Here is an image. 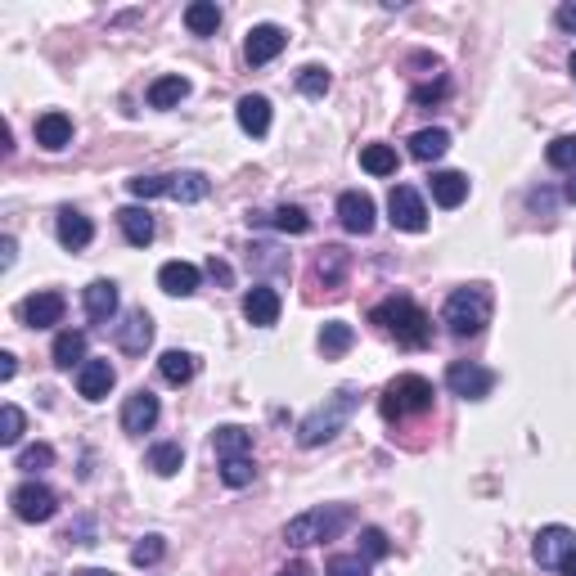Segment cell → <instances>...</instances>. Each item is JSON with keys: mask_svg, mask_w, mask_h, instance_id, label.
I'll return each mask as SVG.
<instances>
[{"mask_svg": "<svg viewBox=\"0 0 576 576\" xmlns=\"http://www.w3.org/2000/svg\"><path fill=\"white\" fill-rule=\"evenodd\" d=\"M50 464H54V450L45 446V441L18 450V459H14V468H23V473H41V468H50Z\"/></svg>", "mask_w": 576, "mask_h": 576, "instance_id": "cell-41", "label": "cell"}, {"mask_svg": "<svg viewBox=\"0 0 576 576\" xmlns=\"http://www.w3.org/2000/svg\"><path fill=\"white\" fill-rule=\"evenodd\" d=\"M446 149H450V131H441V126H423V131L410 135V158H419V162L441 158Z\"/></svg>", "mask_w": 576, "mask_h": 576, "instance_id": "cell-26", "label": "cell"}, {"mask_svg": "<svg viewBox=\"0 0 576 576\" xmlns=\"http://www.w3.org/2000/svg\"><path fill=\"white\" fill-rule=\"evenodd\" d=\"M185 27L194 36H216V27H221V5H216V0H194V5L185 9Z\"/></svg>", "mask_w": 576, "mask_h": 576, "instance_id": "cell-31", "label": "cell"}, {"mask_svg": "<svg viewBox=\"0 0 576 576\" xmlns=\"http://www.w3.org/2000/svg\"><path fill=\"white\" fill-rule=\"evenodd\" d=\"M338 221H342V230H351V234H369L374 230V198H369L365 189H347V194L338 198Z\"/></svg>", "mask_w": 576, "mask_h": 576, "instance_id": "cell-13", "label": "cell"}, {"mask_svg": "<svg viewBox=\"0 0 576 576\" xmlns=\"http://www.w3.org/2000/svg\"><path fill=\"white\" fill-rule=\"evenodd\" d=\"M162 554H167V540H162V536H140V540L131 545V563H135V567L162 563Z\"/></svg>", "mask_w": 576, "mask_h": 576, "instance_id": "cell-38", "label": "cell"}, {"mask_svg": "<svg viewBox=\"0 0 576 576\" xmlns=\"http://www.w3.org/2000/svg\"><path fill=\"white\" fill-rule=\"evenodd\" d=\"M14 374H18V356L14 351H0V383H9Z\"/></svg>", "mask_w": 576, "mask_h": 576, "instance_id": "cell-48", "label": "cell"}, {"mask_svg": "<svg viewBox=\"0 0 576 576\" xmlns=\"http://www.w3.org/2000/svg\"><path fill=\"white\" fill-rule=\"evenodd\" d=\"M185 95H189V81L185 77H158L149 86V108H176Z\"/></svg>", "mask_w": 576, "mask_h": 576, "instance_id": "cell-33", "label": "cell"}, {"mask_svg": "<svg viewBox=\"0 0 576 576\" xmlns=\"http://www.w3.org/2000/svg\"><path fill=\"white\" fill-rule=\"evenodd\" d=\"M378 410H383L387 423H401V419H414V414H428L432 410V383L423 374H396L392 383L383 387V396H378Z\"/></svg>", "mask_w": 576, "mask_h": 576, "instance_id": "cell-5", "label": "cell"}, {"mask_svg": "<svg viewBox=\"0 0 576 576\" xmlns=\"http://www.w3.org/2000/svg\"><path fill=\"white\" fill-rule=\"evenodd\" d=\"M18 311H23V324H32V329H54L63 320V311H68V302H63V293H32Z\"/></svg>", "mask_w": 576, "mask_h": 576, "instance_id": "cell-15", "label": "cell"}, {"mask_svg": "<svg viewBox=\"0 0 576 576\" xmlns=\"http://www.w3.org/2000/svg\"><path fill=\"white\" fill-rule=\"evenodd\" d=\"M369 320H374L378 329L387 333V338H396V347L423 351V347L432 342V320H428V311H423L419 302H410V297H383V302L369 311Z\"/></svg>", "mask_w": 576, "mask_h": 576, "instance_id": "cell-1", "label": "cell"}, {"mask_svg": "<svg viewBox=\"0 0 576 576\" xmlns=\"http://www.w3.org/2000/svg\"><path fill=\"white\" fill-rule=\"evenodd\" d=\"M563 198H567V203H576V171H572V180L563 185Z\"/></svg>", "mask_w": 576, "mask_h": 576, "instance_id": "cell-52", "label": "cell"}, {"mask_svg": "<svg viewBox=\"0 0 576 576\" xmlns=\"http://www.w3.org/2000/svg\"><path fill=\"white\" fill-rule=\"evenodd\" d=\"M248 261H257V270H288V257L279 248H270V243H252Z\"/></svg>", "mask_w": 576, "mask_h": 576, "instance_id": "cell-44", "label": "cell"}, {"mask_svg": "<svg viewBox=\"0 0 576 576\" xmlns=\"http://www.w3.org/2000/svg\"><path fill=\"white\" fill-rule=\"evenodd\" d=\"M234 117H239V126L252 135V140H261V135L270 131V99L266 95H243L239 108H234Z\"/></svg>", "mask_w": 576, "mask_h": 576, "instance_id": "cell-22", "label": "cell"}, {"mask_svg": "<svg viewBox=\"0 0 576 576\" xmlns=\"http://www.w3.org/2000/svg\"><path fill=\"white\" fill-rule=\"evenodd\" d=\"M347 527H351V509H347V504H315V509L288 518L284 540L293 549H311V545H324V540H338Z\"/></svg>", "mask_w": 576, "mask_h": 576, "instance_id": "cell-3", "label": "cell"}, {"mask_svg": "<svg viewBox=\"0 0 576 576\" xmlns=\"http://www.w3.org/2000/svg\"><path fill=\"white\" fill-rule=\"evenodd\" d=\"M360 167L369 176H396V149L392 144H365L360 149Z\"/></svg>", "mask_w": 576, "mask_h": 576, "instance_id": "cell-35", "label": "cell"}, {"mask_svg": "<svg viewBox=\"0 0 576 576\" xmlns=\"http://www.w3.org/2000/svg\"><path fill=\"white\" fill-rule=\"evenodd\" d=\"M117 225H122V234H126V243L131 248H144V243H153V216H149V207H122L117 212Z\"/></svg>", "mask_w": 576, "mask_h": 576, "instance_id": "cell-23", "label": "cell"}, {"mask_svg": "<svg viewBox=\"0 0 576 576\" xmlns=\"http://www.w3.org/2000/svg\"><path fill=\"white\" fill-rule=\"evenodd\" d=\"M212 450L216 459H234V455H252V432L239 428V423H225V428L212 432Z\"/></svg>", "mask_w": 576, "mask_h": 576, "instance_id": "cell-25", "label": "cell"}, {"mask_svg": "<svg viewBox=\"0 0 576 576\" xmlns=\"http://www.w3.org/2000/svg\"><path fill=\"white\" fill-rule=\"evenodd\" d=\"M279 576H315V567L297 558V563H288V567H284V572H279Z\"/></svg>", "mask_w": 576, "mask_h": 576, "instance_id": "cell-51", "label": "cell"}, {"mask_svg": "<svg viewBox=\"0 0 576 576\" xmlns=\"http://www.w3.org/2000/svg\"><path fill=\"white\" fill-rule=\"evenodd\" d=\"M81 302H86L90 324H108L117 315V284L113 279H90L86 293H81Z\"/></svg>", "mask_w": 576, "mask_h": 576, "instance_id": "cell-18", "label": "cell"}, {"mask_svg": "<svg viewBox=\"0 0 576 576\" xmlns=\"http://www.w3.org/2000/svg\"><path fill=\"white\" fill-rule=\"evenodd\" d=\"M153 342V320L149 311H126L122 324H117V347L126 351V356H144V347Z\"/></svg>", "mask_w": 576, "mask_h": 576, "instance_id": "cell-16", "label": "cell"}, {"mask_svg": "<svg viewBox=\"0 0 576 576\" xmlns=\"http://www.w3.org/2000/svg\"><path fill=\"white\" fill-rule=\"evenodd\" d=\"M446 90H450V81L446 77H437V81H432V86H414L410 90V104H437V99H446Z\"/></svg>", "mask_w": 576, "mask_h": 576, "instance_id": "cell-45", "label": "cell"}, {"mask_svg": "<svg viewBox=\"0 0 576 576\" xmlns=\"http://www.w3.org/2000/svg\"><path fill=\"white\" fill-rule=\"evenodd\" d=\"M347 248H338V243H333V248H320V257H315V275H320V284L324 288H338L342 284V275H347Z\"/></svg>", "mask_w": 576, "mask_h": 576, "instance_id": "cell-30", "label": "cell"}, {"mask_svg": "<svg viewBox=\"0 0 576 576\" xmlns=\"http://www.w3.org/2000/svg\"><path fill=\"white\" fill-rule=\"evenodd\" d=\"M279 293L270 284H257V288H248L243 293V320L248 324H257V329H270V324L279 320Z\"/></svg>", "mask_w": 576, "mask_h": 576, "instance_id": "cell-14", "label": "cell"}, {"mask_svg": "<svg viewBox=\"0 0 576 576\" xmlns=\"http://www.w3.org/2000/svg\"><path fill=\"white\" fill-rule=\"evenodd\" d=\"M288 45V32L284 27H275V23H257L248 32V41H243V59L252 63V68H261V63H270L279 50Z\"/></svg>", "mask_w": 576, "mask_h": 576, "instance_id": "cell-12", "label": "cell"}, {"mask_svg": "<svg viewBox=\"0 0 576 576\" xmlns=\"http://www.w3.org/2000/svg\"><path fill=\"white\" fill-rule=\"evenodd\" d=\"M432 198H437L441 207H459L468 198V176L464 171H437V176H432Z\"/></svg>", "mask_w": 576, "mask_h": 576, "instance_id": "cell-28", "label": "cell"}, {"mask_svg": "<svg viewBox=\"0 0 576 576\" xmlns=\"http://www.w3.org/2000/svg\"><path fill=\"white\" fill-rule=\"evenodd\" d=\"M207 275H212V279H216V284H221V288H230V284H234V270L225 266V261H216V257L207 261Z\"/></svg>", "mask_w": 576, "mask_h": 576, "instance_id": "cell-47", "label": "cell"}, {"mask_svg": "<svg viewBox=\"0 0 576 576\" xmlns=\"http://www.w3.org/2000/svg\"><path fill=\"white\" fill-rule=\"evenodd\" d=\"M54 365L59 369H72V365H86V333H77V329H63L59 338H54Z\"/></svg>", "mask_w": 576, "mask_h": 576, "instance_id": "cell-27", "label": "cell"}, {"mask_svg": "<svg viewBox=\"0 0 576 576\" xmlns=\"http://www.w3.org/2000/svg\"><path fill=\"white\" fill-rule=\"evenodd\" d=\"M545 158H549V167H558V171H576V135H558L545 149Z\"/></svg>", "mask_w": 576, "mask_h": 576, "instance_id": "cell-39", "label": "cell"}, {"mask_svg": "<svg viewBox=\"0 0 576 576\" xmlns=\"http://www.w3.org/2000/svg\"><path fill=\"white\" fill-rule=\"evenodd\" d=\"M446 387L464 401H486L495 387V374L486 365H473V360H450L446 365Z\"/></svg>", "mask_w": 576, "mask_h": 576, "instance_id": "cell-9", "label": "cell"}, {"mask_svg": "<svg viewBox=\"0 0 576 576\" xmlns=\"http://www.w3.org/2000/svg\"><path fill=\"white\" fill-rule=\"evenodd\" d=\"M158 374L167 378L171 387H185L189 378L198 374V360L189 356V351H162V360H158Z\"/></svg>", "mask_w": 576, "mask_h": 576, "instance_id": "cell-29", "label": "cell"}, {"mask_svg": "<svg viewBox=\"0 0 576 576\" xmlns=\"http://www.w3.org/2000/svg\"><path fill=\"white\" fill-rule=\"evenodd\" d=\"M441 324H446L455 338H473L491 324V293L482 284H468V288H455L441 306Z\"/></svg>", "mask_w": 576, "mask_h": 576, "instance_id": "cell-4", "label": "cell"}, {"mask_svg": "<svg viewBox=\"0 0 576 576\" xmlns=\"http://www.w3.org/2000/svg\"><path fill=\"white\" fill-rule=\"evenodd\" d=\"M558 27H563V32H576V5H558Z\"/></svg>", "mask_w": 576, "mask_h": 576, "instance_id": "cell-49", "label": "cell"}, {"mask_svg": "<svg viewBox=\"0 0 576 576\" xmlns=\"http://www.w3.org/2000/svg\"><path fill=\"white\" fill-rule=\"evenodd\" d=\"M72 576H113V572H104V567H81V572H72Z\"/></svg>", "mask_w": 576, "mask_h": 576, "instance_id": "cell-53", "label": "cell"}, {"mask_svg": "<svg viewBox=\"0 0 576 576\" xmlns=\"http://www.w3.org/2000/svg\"><path fill=\"white\" fill-rule=\"evenodd\" d=\"M531 554H536V563L549 567V572L576 576V531L563 527V522H554V527H540Z\"/></svg>", "mask_w": 576, "mask_h": 576, "instance_id": "cell-7", "label": "cell"}, {"mask_svg": "<svg viewBox=\"0 0 576 576\" xmlns=\"http://www.w3.org/2000/svg\"><path fill=\"white\" fill-rule=\"evenodd\" d=\"M392 545H387V531L383 527H365L360 531V558H387Z\"/></svg>", "mask_w": 576, "mask_h": 576, "instance_id": "cell-43", "label": "cell"}, {"mask_svg": "<svg viewBox=\"0 0 576 576\" xmlns=\"http://www.w3.org/2000/svg\"><path fill=\"white\" fill-rule=\"evenodd\" d=\"M351 342H356V329H351L347 320H329V324L320 329V351H324L329 360H333V356H347Z\"/></svg>", "mask_w": 576, "mask_h": 576, "instance_id": "cell-32", "label": "cell"}, {"mask_svg": "<svg viewBox=\"0 0 576 576\" xmlns=\"http://www.w3.org/2000/svg\"><path fill=\"white\" fill-rule=\"evenodd\" d=\"M117 383V369L108 365V360H86V365L77 369V392L86 396V401H104L108 392H113Z\"/></svg>", "mask_w": 576, "mask_h": 576, "instance_id": "cell-17", "label": "cell"}, {"mask_svg": "<svg viewBox=\"0 0 576 576\" xmlns=\"http://www.w3.org/2000/svg\"><path fill=\"white\" fill-rule=\"evenodd\" d=\"M54 230H59V243H63V248H72V252H81L90 239H95V225H90V216H81L77 207H63V212H59V225H54Z\"/></svg>", "mask_w": 576, "mask_h": 576, "instance_id": "cell-21", "label": "cell"}, {"mask_svg": "<svg viewBox=\"0 0 576 576\" xmlns=\"http://www.w3.org/2000/svg\"><path fill=\"white\" fill-rule=\"evenodd\" d=\"M14 257H18V243L5 234V239H0V266L9 270V266H14Z\"/></svg>", "mask_w": 576, "mask_h": 576, "instance_id": "cell-50", "label": "cell"}, {"mask_svg": "<svg viewBox=\"0 0 576 576\" xmlns=\"http://www.w3.org/2000/svg\"><path fill=\"white\" fill-rule=\"evenodd\" d=\"M248 221H257V225H275V230H284V234H306L311 230V216L302 212V207H293V203H284V207H275V212H248Z\"/></svg>", "mask_w": 576, "mask_h": 576, "instance_id": "cell-24", "label": "cell"}, {"mask_svg": "<svg viewBox=\"0 0 576 576\" xmlns=\"http://www.w3.org/2000/svg\"><path fill=\"white\" fill-rule=\"evenodd\" d=\"M198 279H203V270L189 266V261H167V266L158 270V288L171 297H189L198 288Z\"/></svg>", "mask_w": 576, "mask_h": 576, "instance_id": "cell-20", "label": "cell"}, {"mask_svg": "<svg viewBox=\"0 0 576 576\" xmlns=\"http://www.w3.org/2000/svg\"><path fill=\"white\" fill-rule=\"evenodd\" d=\"M329 86H333V77L320 68V63H306V68L297 72V90H302L306 99H324V95H329Z\"/></svg>", "mask_w": 576, "mask_h": 576, "instance_id": "cell-37", "label": "cell"}, {"mask_svg": "<svg viewBox=\"0 0 576 576\" xmlns=\"http://www.w3.org/2000/svg\"><path fill=\"white\" fill-rule=\"evenodd\" d=\"M567 68H572V77H576V50H572V59H567Z\"/></svg>", "mask_w": 576, "mask_h": 576, "instance_id": "cell-54", "label": "cell"}, {"mask_svg": "<svg viewBox=\"0 0 576 576\" xmlns=\"http://www.w3.org/2000/svg\"><path fill=\"white\" fill-rule=\"evenodd\" d=\"M324 576H369V558L360 554H333L324 563Z\"/></svg>", "mask_w": 576, "mask_h": 576, "instance_id": "cell-42", "label": "cell"}, {"mask_svg": "<svg viewBox=\"0 0 576 576\" xmlns=\"http://www.w3.org/2000/svg\"><path fill=\"white\" fill-rule=\"evenodd\" d=\"M32 131H36V144H41V149L59 153V149L72 144V117L68 113H41Z\"/></svg>", "mask_w": 576, "mask_h": 576, "instance_id": "cell-19", "label": "cell"}, {"mask_svg": "<svg viewBox=\"0 0 576 576\" xmlns=\"http://www.w3.org/2000/svg\"><path fill=\"white\" fill-rule=\"evenodd\" d=\"M135 198H176V203H203L212 194V180L203 171H171V176H135L126 180Z\"/></svg>", "mask_w": 576, "mask_h": 576, "instance_id": "cell-6", "label": "cell"}, {"mask_svg": "<svg viewBox=\"0 0 576 576\" xmlns=\"http://www.w3.org/2000/svg\"><path fill=\"white\" fill-rule=\"evenodd\" d=\"M252 477H257V464H252V455H234V459H221V482L225 486H252Z\"/></svg>", "mask_w": 576, "mask_h": 576, "instance_id": "cell-36", "label": "cell"}, {"mask_svg": "<svg viewBox=\"0 0 576 576\" xmlns=\"http://www.w3.org/2000/svg\"><path fill=\"white\" fill-rule=\"evenodd\" d=\"M63 540H72V545H95V518H77Z\"/></svg>", "mask_w": 576, "mask_h": 576, "instance_id": "cell-46", "label": "cell"}, {"mask_svg": "<svg viewBox=\"0 0 576 576\" xmlns=\"http://www.w3.org/2000/svg\"><path fill=\"white\" fill-rule=\"evenodd\" d=\"M23 428H27L23 410H18V405H5V410H0V446H18V441H23Z\"/></svg>", "mask_w": 576, "mask_h": 576, "instance_id": "cell-40", "label": "cell"}, {"mask_svg": "<svg viewBox=\"0 0 576 576\" xmlns=\"http://www.w3.org/2000/svg\"><path fill=\"white\" fill-rule=\"evenodd\" d=\"M158 414H162V405H158V396L149 392V387H135L131 396H126V405H122V428L126 432H153V423H158Z\"/></svg>", "mask_w": 576, "mask_h": 576, "instance_id": "cell-11", "label": "cell"}, {"mask_svg": "<svg viewBox=\"0 0 576 576\" xmlns=\"http://www.w3.org/2000/svg\"><path fill=\"white\" fill-rule=\"evenodd\" d=\"M387 212H392L396 230H410V234L428 230V207H423L419 189H410V185H396L392 194H387Z\"/></svg>", "mask_w": 576, "mask_h": 576, "instance_id": "cell-10", "label": "cell"}, {"mask_svg": "<svg viewBox=\"0 0 576 576\" xmlns=\"http://www.w3.org/2000/svg\"><path fill=\"white\" fill-rule=\"evenodd\" d=\"M9 504H14V513L23 522H50L54 513H59V495H54L45 482H36V477L18 482L14 491H9Z\"/></svg>", "mask_w": 576, "mask_h": 576, "instance_id": "cell-8", "label": "cell"}, {"mask_svg": "<svg viewBox=\"0 0 576 576\" xmlns=\"http://www.w3.org/2000/svg\"><path fill=\"white\" fill-rule=\"evenodd\" d=\"M180 464H185V450H180V441H158V446L149 450V468L158 477H176Z\"/></svg>", "mask_w": 576, "mask_h": 576, "instance_id": "cell-34", "label": "cell"}, {"mask_svg": "<svg viewBox=\"0 0 576 576\" xmlns=\"http://www.w3.org/2000/svg\"><path fill=\"white\" fill-rule=\"evenodd\" d=\"M356 405H360L356 387H338L333 396H324V401L297 423V446L315 450V446H324V441H333L342 428H347L351 414H356Z\"/></svg>", "mask_w": 576, "mask_h": 576, "instance_id": "cell-2", "label": "cell"}]
</instances>
